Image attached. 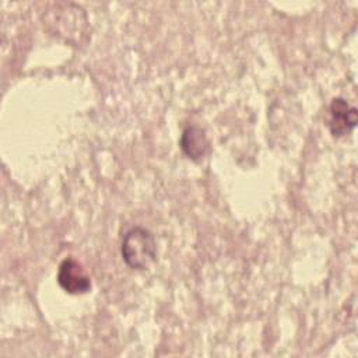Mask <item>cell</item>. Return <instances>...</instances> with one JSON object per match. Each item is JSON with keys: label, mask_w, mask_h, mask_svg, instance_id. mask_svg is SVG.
Returning a JSON list of instances; mask_svg holds the SVG:
<instances>
[{"label": "cell", "mask_w": 358, "mask_h": 358, "mask_svg": "<svg viewBox=\"0 0 358 358\" xmlns=\"http://www.w3.org/2000/svg\"><path fill=\"white\" fill-rule=\"evenodd\" d=\"M122 256L133 270H147L157 259V242L144 227L130 228L122 239Z\"/></svg>", "instance_id": "6da1fadb"}, {"label": "cell", "mask_w": 358, "mask_h": 358, "mask_svg": "<svg viewBox=\"0 0 358 358\" xmlns=\"http://www.w3.org/2000/svg\"><path fill=\"white\" fill-rule=\"evenodd\" d=\"M57 282L69 294H85L91 289V278L85 268L74 257H66L59 264Z\"/></svg>", "instance_id": "7a4b0ae2"}, {"label": "cell", "mask_w": 358, "mask_h": 358, "mask_svg": "<svg viewBox=\"0 0 358 358\" xmlns=\"http://www.w3.org/2000/svg\"><path fill=\"white\" fill-rule=\"evenodd\" d=\"M357 109L343 98H334L330 103L329 127L333 136L343 137L348 134L357 124Z\"/></svg>", "instance_id": "3957f363"}, {"label": "cell", "mask_w": 358, "mask_h": 358, "mask_svg": "<svg viewBox=\"0 0 358 358\" xmlns=\"http://www.w3.org/2000/svg\"><path fill=\"white\" fill-rule=\"evenodd\" d=\"M180 148L187 158L193 161L201 159L208 150V140L204 130L197 126L186 127L180 137Z\"/></svg>", "instance_id": "277c9868"}]
</instances>
